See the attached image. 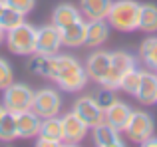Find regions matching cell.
Returning a JSON list of instances; mask_svg holds the SVG:
<instances>
[{"label": "cell", "mask_w": 157, "mask_h": 147, "mask_svg": "<svg viewBox=\"0 0 157 147\" xmlns=\"http://www.w3.org/2000/svg\"><path fill=\"white\" fill-rule=\"evenodd\" d=\"M88 74L86 68L70 54H56V72L54 81L66 92H80L88 85Z\"/></svg>", "instance_id": "cell-1"}, {"label": "cell", "mask_w": 157, "mask_h": 147, "mask_svg": "<svg viewBox=\"0 0 157 147\" xmlns=\"http://www.w3.org/2000/svg\"><path fill=\"white\" fill-rule=\"evenodd\" d=\"M2 105L8 113H20L30 109L32 100H34V89L26 84H14L12 81L6 89H2Z\"/></svg>", "instance_id": "cell-5"}, {"label": "cell", "mask_w": 157, "mask_h": 147, "mask_svg": "<svg viewBox=\"0 0 157 147\" xmlns=\"http://www.w3.org/2000/svg\"><path fill=\"white\" fill-rule=\"evenodd\" d=\"M16 119V129H18V137L22 139H32L40 133V125H42V117H38L32 109L14 113Z\"/></svg>", "instance_id": "cell-13"}, {"label": "cell", "mask_w": 157, "mask_h": 147, "mask_svg": "<svg viewBox=\"0 0 157 147\" xmlns=\"http://www.w3.org/2000/svg\"><path fill=\"white\" fill-rule=\"evenodd\" d=\"M139 14H141V4L135 0H115L111 2L107 24L109 28H115L119 32H133L139 30Z\"/></svg>", "instance_id": "cell-2"}, {"label": "cell", "mask_w": 157, "mask_h": 147, "mask_svg": "<svg viewBox=\"0 0 157 147\" xmlns=\"http://www.w3.org/2000/svg\"><path fill=\"white\" fill-rule=\"evenodd\" d=\"M4 42H6L8 50L12 54L32 56V54H36V28L28 22H22L16 28L6 32Z\"/></svg>", "instance_id": "cell-3"}, {"label": "cell", "mask_w": 157, "mask_h": 147, "mask_svg": "<svg viewBox=\"0 0 157 147\" xmlns=\"http://www.w3.org/2000/svg\"><path fill=\"white\" fill-rule=\"evenodd\" d=\"M30 109L38 117H42V119L54 117V115H58L60 109H62V97L56 89L44 88V89H40V92H34V100H32Z\"/></svg>", "instance_id": "cell-7"}, {"label": "cell", "mask_w": 157, "mask_h": 147, "mask_svg": "<svg viewBox=\"0 0 157 147\" xmlns=\"http://www.w3.org/2000/svg\"><path fill=\"white\" fill-rule=\"evenodd\" d=\"M139 58L147 70L157 72V36H149L139 46Z\"/></svg>", "instance_id": "cell-22"}, {"label": "cell", "mask_w": 157, "mask_h": 147, "mask_svg": "<svg viewBox=\"0 0 157 147\" xmlns=\"http://www.w3.org/2000/svg\"><path fill=\"white\" fill-rule=\"evenodd\" d=\"M139 30L145 34L157 32V4H141V14H139Z\"/></svg>", "instance_id": "cell-23"}, {"label": "cell", "mask_w": 157, "mask_h": 147, "mask_svg": "<svg viewBox=\"0 0 157 147\" xmlns=\"http://www.w3.org/2000/svg\"><path fill=\"white\" fill-rule=\"evenodd\" d=\"M4 4L10 6V8H14V10H18V12H22V14L26 16L28 12L34 10L36 0H4Z\"/></svg>", "instance_id": "cell-29"}, {"label": "cell", "mask_w": 157, "mask_h": 147, "mask_svg": "<svg viewBox=\"0 0 157 147\" xmlns=\"http://www.w3.org/2000/svg\"><path fill=\"white\" fill-rule=\"evenodd\" d=\"M131 111H133V109H131L129 105L125 104V101L115 100L111 105H107V107H105V121L123 133V129H125L127 121H129Z\"/></svg>", "instance_id": "cell-17"}, {"label": "cell", "mask_w": 157, "mask_h": 147, "mask_svg": "<svg viewBox=\"0 0 157 147\" xmlns=\"http://www.w3.org/2000/svg\"><path fill=\"white\" fill-rule=\"evenodd\" d=\"M143 145H145V147H157V137H155V135H151Z\"/></svg>", "instance_id": "cell-30"}, {"label": "cell", "mask_w": 157, "mask_h": 147, "mask_svg": "<svg viewBox=\"0 0 157 147\" xmlns=\"http://www.w3.org/2000/svg\"><path fill=\"white\" fill-rule=\"evenodd\" d=\"M72 111L80 117L82 121L88 123V127H96V125L104 123L105 121V109L94 100V96H82L74 101Z\"/></svg>", "instance_id": "cell-8"}, {"label": "cell", "mask_w": 157, "mask_h": 147, "mask_svg": "<svg viewBox=\"0 0 157 147\" xmlns=\"http://www.w3.org/2000/svg\"><path fill=\"white\" fill-rule=\"evenodd\" d=\"M107 38H109V24H107V20H88L86 46L88 48H100Z\"/></svg>", "instance_id": "cell-18"}, {"label": "cell", "mask_w": 157, "mask_h": 147, "mask_svg": "<svg viewBox=\"0 0 157 147\" xmlns=\"http://www.w3.org/2000/svg\"><path fill=\"white\" fill-rule=\"evenodd\" d=\"M4 36H6V32H4V28H2V26H0V44H2V42H4Z\"/></svg>", "instance_id": "cell-32"}, {"label": "cell", "mask_w": 157, "mask_h": 147, "mask_svg": "<svg viewBox=\"0 0 157 147\" xmlns=\"http://www.w3.org/2000/svg\"><path fill=\"white\" fill-rule=\"evenodd\" d=\"M18 139V129H16V119L14 113H8L0 119V141L10 143V141Z\"/></svg>", "instance_id": "cell-24"}, {"label": "cell", "mask_w": 157, "mask_h": 147, "mask_svg": "<svg viewBox=\"0 0 157 147\" xmlns=\"http://www.w3.org/2000/svg\"><path fill=\"white\" fill-rule=\"evenodd\" d=\"M123 133L127 135V139L133 141V143L143 145L151 135L155 133V121L153 115L147 111H141V109H133L129 115V121H127Z\"/></svg>", "instance_id": "cell-4"}, {"label": "cell", "mask_w": 157, "mask_h": 147, "mask_svg": "<svg viewBox=\"0 0 157 147\" xmlns=\"http://www.w3.org/2000/svg\"><path fill=\"white\" fill-rule=\"evenodd\" d=\"M137 66V62H135V58L129 54V52H111V64H109V72H107V76L104 77V81H101V85H107V88H113L117 89L119 88V81H121L123 74H127L129 70H133V68Z\"/></svg>", "instance_id": "cell-6"}, {"label": "cell", "mask_w": 157, "mask_h": 147, "mask_svg": "<svg viewBox=\"0 0 157 147\" xmlns=\"http://www.w3.org/2000/svg\"><path fill=\"white\" fill-rule=\"evenodd\" d=\"M4 115H6V107H4V105L2 104H0V119H2V117Z\"/></svg>", "instance_id": "cell-31"}, {"label": "cell", "mask_w": 157, "mask_h": 147, "mask_svg": "<svg viewBox=\"0 0 157 147\" xmlns=\"http://www.w3.org/2000/svg\"><path fill=\"white\" fill-rule=\"evenodd\" d=\"M28 68L30 72H34L36 76L48 77V80H54V72H56V54L54 56H46V54H32L30 62H28Z\"/></svg>", "instance_id": "cell-19"}, {"label": "cell", "mask_w": 157, "mask_h": 147, "mask_svg": "<svg viewBox=\"0 0 157 147\" xmlns=\"http://www.w3.org/2000/svg\"><path fill=\"white\" fill-rule=\"evenodd\" d=\"M135 97L143 105H153L157 104V72H141V81L135 92Z\"/></svg>", "instance_id": "cell-15"}, {"label": "cell", "mask_w": 157, "mask_h": 147, "mask_svg": "<svg viewBox=\"0 0 157 147\" xmlns=\"http://www.w3.org/2000/svg\"><path fill=\"white\" fill-rule=\"evenodd\" d=\"M94 100L98 101V104L101 105V107H107V105H111L115 100H117V96H115V89L113 88H107V85H101L100 89H98L96 93H94Z\"/></svg>", "instance_id": "cell-27"}, {"label": "cell", "mask_w": 157, "mask_h": 147, "mask_svg": "<svg viewBox=\"0 0 157 147\" xmlns=\"http://www.w3.org/2000/svg\"><path fill=\"white\" fill-rule=\"evenodd\" d=\"M139 81H141V70H137V66H135L133 70L123 74L117 89H123V92L129 93V96H135V92H137V88H139Z\"/></svg>", "instance_id": "cell-26"}, {"label": "cell", "mask_w": 157, "mask_h": 147, "mask_svg": "<svg viewBox=\"0 0 157 147\" xmlns=\"http://www.w3.org/2000/svg\"><path fill=\"white\" fill-rule=\"evenodd\" d=\"M92 139L98 147H121L123 145L121 131L115 129L113 125H109L107 121L92 127Z\"/></svg>", "instance_id": "cell-14"}, {"label": "cell", "mask_w": 157, "mask_h": 147, "mask_svg": "<svg viewBox=\"0 0 157 147\" xmlns=\"http://www.w3.org/2000/svg\"><path fill=\"white\" fill-rule=\"evenodd\" d=\"M22 22H24V14H22V12H18V10H14V8H10V6L4 4L2 12H0V26L4 28V32L16 28L18 24H22Z\"/></svg>", "instance_id": "cell-25"}, {"label": "cell", "mask_w": 157, "mask_h": 147, "mask_svg": "<svg viewBox=\"0 0 157 147\" xmlns=\"http://www.w3.org/2000/svg\"><path fill=\"white\" fill-rule=\"evenodd\" d=\"M60 48H62L60 28H56L52 22L42 28H36V52L38 54L54 56L60 52Z\"/></svg>", "instance_id": "cell-9"}, {"label": "cell", "mask_w": 157, "mask_h": 147, "mask_svg": "<svg viewBox=\"0 0 157 147\" xmlns=\"http://www.w3.org/2000/svg\"><path fill=\"white\" fill-rule=\"evenodd\" d=\"M64 143V125H62V117L54 115L42 119L38 133V145L40 147H58Z\"/></svg>", "instance_id": "cell-10"}, {"label": "cell", "mask_w": 157, "mask_h": 147, "mask_svg": "<svg viewBox=\"0 0 157 147\" xmlns=\"http://www.w3.org/2000/svg\"><path fill=\"white\" fill-rule=\"evenodd\" d=\"M80 18H82L80 8H76L74 4H70V2L58 4V6L54 8V12H52V24L56 28H60V30H62V28H66L68 24L80 20Z\"/></svg>", "instance_id": "cell-21"}, {"label": "cell", "mask_w": 157, "mask_h": 147, "mask_svg": "<svg viewBox=\"0 0 157 147\" xmlns=\"http://www.w3.org/2000/svg\"><path fill=\"white\" fill-rule=\"evenodd\" d=\"M62 125H64V143L68 145H76L80 141H84V137L90 131L88 123L82 121L74 111L62 115Z\"/></svg>", "instance_id": "cell-12"}, {"label": "cell", "mask_w": 157, "mask_h": 147, "mask_svg": "<svg viewBox=\"0 0 157 147\" xmlns=\"http://www.w3.org/2000/svg\"><path fill=\"white\" fill-rule=\"evenodd\" d=\"M113 0H80V12L88 20H105Z\"/></svg>", "instance_id": "cell-20"}, {"label": "cell", "mask_w": 157, "mask_h": 147, "mask_svg": "<svg viewBox=\"0 0 157 147\" xmlns=\"http://www.w3.org/2000/svg\"><path fill=\"white\" fill-rule=\"evenodd\" d=\"M109 64H111V52L96 50L88 56L84 68H86V74H88L90 80H94L96 84L101 85L104 77L107 76V72H109Z\"/></svg>", "instance_id": "cell-11"}, {"label": "cell", "mask_w": 157, "mask_h": 147, "mask_svg": "<svg viewBox=\"0 0 157 147\" xmlns=\"http://www.w3.org/2000/svg\"><path fill=\"white\" fill-rule=\"evenodd\" d=\"M86 30H88V22H84L82 18L72 22V24H68L66 28H62L60 30L62 46H68V48L86 46Z\"/></svg>", "instance_id": "cell-16"}, {"label": "cell", "mask_w": 157, "mask_h": 147, "mask_svg": "<svg viewBox=\"0 0 157 147\" xmlns=\"http://www.w3.org/2000/svg\"><path fill=\"white\" fill-rule=\"evenodd\" d=\"M12 81H14V72H12L10 64L4 58H0V89H6Z\"/></svg>", "instance_id": "cell-28"}, {"label": "cell", "mask_w": 157, "mask_h": 147, "mask_svg": "<svg viewBox=\"0 0 157 147\" xmlns=\"http://www.w3.org/2000/svg\"><path fill=\"white\" fill-rule=\"evenodd\" d=\"M2 8H4V0H0V12H2Z\"/></svg>", "instance_id": "cell-33"}]
</instances>
